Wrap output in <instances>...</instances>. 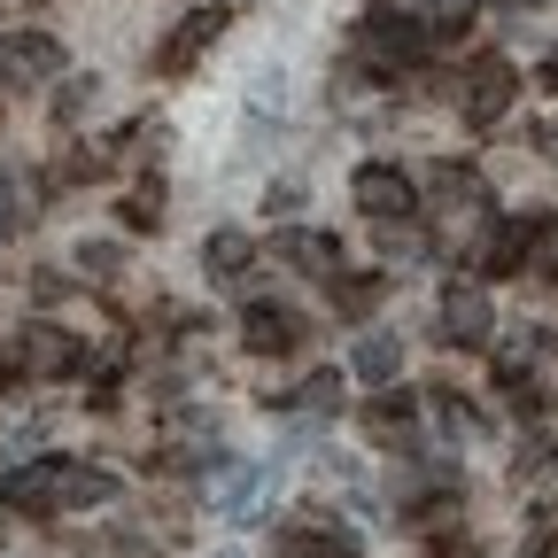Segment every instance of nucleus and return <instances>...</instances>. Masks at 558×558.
Segmentation results:
<instances>
[{"instance_id":"b1692460","label":"nucleus","mask_w":558,"mask_h":558,"mask_svg":"<svg viewBox=\"0 0 558 558\" xmlns=\"http://www.w3.org/2000/svg\"><path fill=\"white\" fill-rule=\"evenodd\" d=\"M535 473H550V435H527L520 442V481H535Z\"/></svg>"},{"instance_id":"c756f323","label":"nucleus","mask_w":558,"mask_h":558,"mask_svg":"<svg viewBox=\"0 0 558 558\" xmlns=\"http://www.w3.org/2000/svg\"><path fill=\"white\" fill-rule=\"evenodd\" d=\"M218 558H241V550H218Z\"/></svg>"},{"instance_id":"f257e3e1","label":"nucleus","mask_w":558,"mask_h":558,"mask_svg":"<svg viewBox=\"0 0 558 558\" xmlns=\"http://www.w3.org/2000/svg\"><path fill=\"white\" fill-rule=\"evenodd\" d=\"M427 24H418L411 9H365L357 16V39H349V54H357L365 78H403V70L427 54Z\"/></svg>"},{"instance_id":"39448f33","label":"nucleus","mask_w":558,"mask_h":558,"mask_svg":"<svg viewBox=\"0 0 558 558\" xmlns=\"http://www.w3.org/2000/svg\"><path fill=\"white\" fill-rule=\"evenodd\" d=\"M349 194H357V209H365V218H380V226H396V218H411V209H418V186H411L396 163H365L357 179H349Z\"/></svg>"},{"instance_id":"6ab92c4d","label":"nucleus","mask_w":558,"mask_h":558,"mask_svg":"<svg viewBox=\"0 0 558 558\" xmlns=\"http://www.w3.org/2000/svg\"><path fill=\"white\" fill-rule=\"evenodd\" d=\"M248 256H256L248 233H209V241H202V264H209V271H226V279L248 271Z\"/></svg>"},{"instance_id":"4468645a","label":"nucleus","mask_w":558,"mask_h":558,"mask_svg":"<svg viewBox=\"0 0 558 558\" xmlns=\"http://www.w3.org/2000/svg\"><path fill=\"white\" fill-rule=\"evenodd\" d=\"M349 373H357L365 388H388V380L403 373V341H396V333H365L357 349H349Z\"/></svg>"},{"instance_id":"aec40b11","label":"nucleus","mask_w":558,"mask_h":558,"mask_svg":"<svg viewBox=\"0 0 558 558\" xmlns=\"http://www.w3.org/2000/svg\"><path fill=\"white\" fill-rule=\"evenodd\" d=\"M295 411H311V418L341 411V373H311V380L295 388Z\"/></svg>"},{"instance_id":"7c9ffc66","label":"nucleus","mask_w":558,"mask_h":558,"mask_svg":"<svg viewBox=\"0 0 558 558\" xmlns=\"http://www.w3.org/2000/svg\"><path fill=\"white\" fill-rule=\"evenodd\" d=\"M0 535H9V527H0Z\"/></svg>"},{"instance_id":"f8f14e48","label":"nucleus","mask_w":558,"mask_h":558,"mask_svg":"<svg viewBox=\"0 0 558 558\" xmlns=\"http://www.w3.org/2000/svg\"><path fill=\"white\" fill-rule=\"evenodd\" d=\"M288 558H365V543L349 527H326V520H295L288 527Z\"/></svg>"},{"instance_id":"dca6fc26","label":"nucleus","mask_w":558,"mask_h":558,"mask_svg":"<svg viewBox=\"0 0 558 558\" xmlns=\"http://www.w3.org/2000/svg\"><path fill=\"white\" fill-rule=\"evenodd\" d=\"M54 473H62V458H32L24 473H9L0 488H9V505H24V512H54Z\"/></svg>"},{"instance_id":"1a4fd4ad","label":"nucleus","mask_w":558,"mask_h":558,"mask_svg":"<svg viewBox=\"0 0 558 558\" xmlns=\"http://www.w3.org/2000/svg\"><path fill=\"white\" fill-rule=\"evenodd\" d=\"M218 32H226V9H194V16H186V24L156 47V70H163V78H179V70H186L209 39H218Z\"/></svg>"},{"instance_id":"20e7f679","label":"nucleus","mask_w":558,"mask_h":558,"mask_svg":"<svg viewBox=\"0 0 558 558\" xmlns=\"http://www.w3.org/2000/svg\"><path fill=\"white\" fill-rule=\"evenodd\" d=\"M209 497L226 505V520H256L271 497V465H241V458H209Z\"/></svg>"},{"instance_id":"5701e85b","label":"nucleus","mask_w":558,"mask_h":558,"mask_svg":"<svg viewBox=\"0 0 558 558\" xmlns=\"http://www.w3.org/2000/svg\"><path fill=\"white\" fill-rule=\"evenodd\" d=\"M78 271H124V248L117 241H86L78 248Z\"/></svg>"},{"instance_id":"4be33fe9","label":"nucleus","mask_w":558,"mask_h":558,"mask_svg":"<svg viewBox=\"0 0 558 558\" xmlns=\"http://www.w3.org/2000/svg\"><path fill=\"white\" fill-rule=\"evenodd\" d=\"M435 194H442V202H481V179H473L465 163H442V171H435Z\"/></svg>"},{"instance_id":"9d476101","label":"nucleus","mask_w":558,"mask_h":558,"mask_svg":"<svg viewBox=\"0 0 558 558\" xmlns=\"http://www.w3.org/2000/svg\"><path fill=\"white\" fill-rule=\"evenodd\" d=\"M0 70H9V86H39V78H54V70H62V47H54L47 32H16L9 54H0Z\"/></svg>"},{"instance_id":"412c9836","label":"nucleus","mask_w":558,"mask_h":558,"mask_svg":"<svg viewBox=\"0 0 558 558\" xmlns=\"http://www.w3.org/2000/svg\"><path fill=\"white\" fill-rule=\"evenodd\" d=\"M124 226H132V233H156V226H163V186H140V194L124 202Z\"/></svg>"},{"instance_id":"c85d7f7f","label":"nucleus","mask_w":558,"mask_h":558,"mask_svg":"<svg viewBox=\"0 0 558 558\" xmlns=\"http://www.w3.org/2000/svg\"><path fill=\"white\" fill-rule=\"evenodd\" d=\"M497 9H512V16H527V9H535V0H497Z\"/></svg>"},{"instance_id":"9b49d317","label":"nucleus","mask_w":558,"mask_h":558,"mask_svg":"<svg viewBox=\"0 0 558 558\" xmlns=\"http://www.w3.org/2000/svg\"><path fill=\"white\" fill-rule=\"evenodd\" d=\"M512 264H527V218H488V233H481V248H473V271H512Z\"/></svg>"},{"instance_id":"a211bd4d","label":"nucleus","mask_w":558,"mask_h":558,"mask_svg":"<svg viewBox=\"0 0 558 558\" xmlns=\"http://www.w3.org/2000/svg\"><path fill=\"white\" fill-rule=\"evenodd\" d=\"M527 271H558V209H535L527 218Z\"/></svg>"},{"instance_id":"f03ea898","label":"nucleus","mask_w":558,"mask_h":558,"mask_svg":"<svg viewBox=\"0 0 558 558\" xmlns=\"http://www.w3.org/2000/svg\"><path fill=\"white\" fill-rule=\"evenodd\" d=\"M86 349L70 341L62 326H24L16 341H0V373H32V380H54V373H78Z\"/></svg>"},{"instance_id":"a878e982","label":"nucleus","mask_w":558,"mask_h":558,"mask_svg":"<svg viewBox=\"0 0 558 558\" xmlns=\"http://www.w3.org/2000/svg\"><path fill=\"white\" fill-rule=\"evenodd\" d=\"M32 295H39V303H62L70 279H62V271H32Z\"/></svg>"},{"instance_id":"423d86ee","label":"nucleus","mask_w":558,"mask_h":558,"mask_svg":"<svg viewBox=\"0 0 558 558\" xmlns=\"http://www.w3.org/2000/svg\"><path fill=\"white\" fill-rule=\"evenodd\" d=\"M488 333H497V311H488V295H481V288H465V279H458V288L442 295V341L481 349Z\"/></svg>"},{"instance_id":"0eeeda50","label":"nucleus","mask_w":558,"mask_h":558,"mask_svg":"<svg viewBox=\"0 0 558 558\" xmlns=\"http://www.w3.org/2000/svg\"><path fill=\"white\" fill-rule=\"evenodd\" d=\"M241 341L256 349V357H288V349L303 341V318L279 311V303H248V311H241Z\"/></svg>"},{"instance_id":"ddd939ff","label":"nucleus","mask_w":558,"mask_h":558,"mask_svg":"<svg viewBox=\"0 0 558 558\" xmlns=\"http://www.w3.org/2000/svg\"><path fill=\"white\" fill-rule=\"evenodd\" d=\"M365 427H373L380 442H411V427H418V396H411V388H380V396L365 403Z\"/></svg>"},{"instance_id":"cd10ccee","label":"nucleus","mask_w":558,"mask_h":558,"mask_svg":"<svg viewBox=\"0 0 558 558\" xmlns=\"http://www.w3.org/2000/svg\"><path fill=\"white\" fill-rule=\"evenodd\" d=\"M543 156H550V163H558V124H550V132H543Z\"/></svg>"},{"instance_id":"f3484780","label":"nucleus","mask_w":558,"mask_h":558,"mask_svg":"<svg viewBox=\"0 0 558 558\" xmlns=\"http://www.w3.org/2000/svg\"><path fill=\"white\" fill-rule=\"evenodd\" d=\"M326 288H333V311H341V318H373L380 295H388V279H373V271H333Z\"/></svg>"},{"instance_id":"2eb2a0df","label":"nucleus","mask_w":558,"mask_h":558,"mask_svg":"<svg viewBox=\"0 0 558 558\" xmlns=\"http://www.w3.org/2000/svg\"><path fill=\"white\" fill-rule=\"evenodd\" d=\"M279 256H288L295 271H311V279H333V271H341V248H333L326 233H311V226H288V233H279Z\"/></svg>"},{"instance_id":"393cba45","label":"nucleus","mask_w":558,"mask_h":558,"mask_svg":"<svg viewBox=\"0 0 558 558\" xmlns=\"http://www.w3.org/2000/svg\"><path fill=\"white\" fill-rule=\"evenodd\" d=\"M94 94H101V78H70V86H62V117H86Z\"/></svg>"},{"instance_id":"6e6552de","label":"nucleus","mask_w":558,"mask_h":558,"mask_svg":"<svg viewBox=\"0 0 558 558\" xmlns=\"http://www.w3.org/2000/svg\"><path fill=\"white\" fill-rule=\"evenodd\" d=\"M54 505H62V512L117 505V473H109V465H78V458H62V473H54Z\"/></svg>"},{"instance_id":"bb28decb","label":"nucleus","mask_w":558,"mask_h":558,"mask_svg":"<svg viewBox=\"0 0 558 558\" xmlns=\"http://www.w3.org/2000/svg\"><path fill=\"white\" fill-rule=\"evenodd\" d=\"M427 9H435V16H442V32H458V24H465V16H473V0H427Z\"/></svg>"},{"instance_id":"7ed1b4c3","label":"nucleus","mask_w":558,"mask_h":558,"mask_svg":"<svg viewBox=\"0 0 558 558\" xmlns=\"http://www.w3.org/2000/svg\"><path fill=\"white\" fill-rule=\"evenodd\" d=\"M512 94H520L512 62H505V54H481V62L465 70V94H458V101H465V124H481V132H488V124L512 109Z\"/></svg>"},{"instance_id":"2f4dec72","label":"nucleus","mask_w":558,"mask_h":558,"mask_svg":"<svg viewBox=\"0 0 558 558\" xmlns=\"http://www.w3.org/2000/svg\"><path fill=\"white\" fill-rule=\"evenodd\" d=\"M550 279H558V271H550Z\"/></svg>"}]
</instances>
